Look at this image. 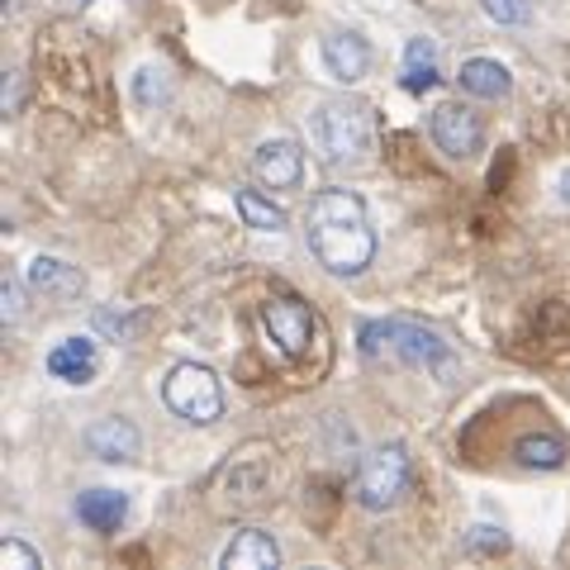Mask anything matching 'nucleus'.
<instances>
[{
	"instance_id": "4",
	"label": "nucleus",
	"mask_w": 570,
	"mask_h": 570,
	"mask_svg": "<svg viewBox=\"0 0 570 570\" xmlns=\"http://www.w3.org/2000/svg\"><path fill=\"white\" fill-rule=\"evenodd\" d=\"M163 400H167L171 414L186 419V423H214V419H224V385L200 362L171 366L167 381H163Z\"/></svg>"
},
{
	"instance_id": "21",
	"label": "nucleus",
	"mask_w": 570,
	"mask_h": 570,
	"mask_svg": "<svg viewBox=\"0 0 570 570\" xmlns=\"http://www.w3.org/2000/svg\"><path fill=\"white\" fill-rule=\"evenodd\" d=\"M24 318V295H20V281L6 276V324H20Z\"/></svg>"
},
{
	"instance_id": "13",
	"label": "nucleus",
	"mask_w": 570,
	"mask_h": 570,
	"mask_svg": "<svg viewBox=\"0 0 570 570\" xmlns=\"http://www.w3.org/2000/svg\"><path fill=\"white\" fill-rule=\"evenodd\" d=\"M461 91L466 96H480V100H504L513 91V77H509V67L504 62H494V58H471V62H461Z\"/></svg>"
},
{
	"instance_id": "3",
	"label": "nucleus",
	"mask_w": 570,
	"mask_h": 570,
	"mask_svg": "<svg viewBox=\"0 0 570 570\" xmlns=\"http://www.w3.org/2000/svg\"><path fill=\"white\" fill-rule=\"evenodd\" d=\"M362 352L366 362H385V366H438L448 362V343L409 318H371L362 328Z\"/></svg>"
},
{
	"instance_id": "19",
	"label": "nucleus",
	"mask_w": 570,
	"mask_h": 570,
	"mask_svg": "<svg viewBox=\"0 0 570 570\" xmlns=\"http://www.w3.org/2000/svg\"><path fill=\"white\" fill-rule=\"evenodd\" d=\"M480 6H485L494 24H528V14H532L528 0H480Z\"/></svg>"
},
{
	"instance_id": "20",
	"label": "nucleus",
	"mask_w": 570,
	"mask_h": 570,
	"mask_svg": "<svg viewBox=\"0 0 570 570\" xmlns=\"http://www.w3.org/2000/svg\"><path fill=\"white\" fill-rule=\"evenodd\" d=\"M0 566H6V570H39L43 561H39V551H33V547L6 542V547H0Z\"/></svg>"
},
{
	"instance_id": "23",
	"label": "nucleus",
	"mask_w": 570,
	"mask_h": 570,
	"mask_svg": "<svg viewBox=\"0 0 570 570\" xmlns=\"http://www.w3.org/2000/svg\"><path fill=\"white\" fill-rule=\"evenodd\" d=\"M62 6H67V10H86V6H91V0H62Z\"/></svg>"
},
{
	"instance_id": "22",
	"label": "nucleus",
	"mask_w": 570,
	"mask_h": 570,
	"mask_svg": "<svg viewBox=\"0 0 570 570\" xmlns=\"http://www.w3.org/2000/svg\"><path fill=\"white\" fill-rule=\"evenodd\" d=\"M471 547H504V532H494V528H475Z\"/></svg>"
},
{
	"instance_id": "11",
	"label": "nucleus",
	"mask_w": 570,
	"mask_h": 570,
	"mask_svg": "<svg viewBox=\"0 0 570 570\" xmlns=\"http://www.w3.org/2000/svg\"><path fill=\"white\" fill-rule=\"evenodd\" d=\"M86 448H91V456L119 466V461H134L138 456L142 438H138V428L129 419H100V423L86 428Z\"/></svg>"
},
{
	"instance_id": "7",
	"label": "nucleus",
	"mask_w": 570,
	"mask_h": 570,
	"mask_svg": "<svg viewBox=\"0 0 570 570\" xmlns=\"http://www.w3.org/2000/svg\"><path fill=\"white\" fill-rule=\"evenodd\" d=\"M262 328L272 333V343L291 356V362H299V356L309 352V337H314V314H309V305H299V299H266Z\"/></svg>"
},
{
	"instance_id": "10",
	"label": "nucleus",
	"mask_w": 570,
	"mask_h": 570,
	"mask_svg": "<svg viewBox=\"0 0 570 570\" xmlns=\"http://www.w3.org/2000/svg\"><path fill=\"white\" fill-rule=\"evenodd\" d=\"M48 371L67 385H91L100 371V352L91 337H62V343L48 352Z\"/></svg>"
},
{
	"instance_id": "14",
	"label": "nucleus",
	"mask_w": 570,
	"mask_h": 570,
	"mask_svg": "<svg viewBox=\"0 0 570 570\" xmlns=\"http://www.w3.org/2000/svg\"><path fill=\"white\" fill-rule=\"evenodd\" d=\"M29 291H39L48 299H71V295H81V276H77V266H67L58 257H33L29 262Z\"/></svg>"
},
{
	"instance_id": "16",
	"label": "nucleus",
	"mask_w": 570,
	"mask_h": 570,
	"mask_svg": "<svg viewBox=\"0 0 570 570\" xmlns=\"http://www.w3.org/2000/svg\"><path fill=\"white\" fill-rule=\"evenodd\" d=\"M433 86H438V48H433V39H414L404 48V91L423 96V91H433Z\"/></svg>"
},
{
	"instance_id": "12",
	"label": "nucleus",
	"mask_w": 570,
	"mask_h": 570,
	"mask_svg": "<svg viewBox=\"0 0 570 570\" xmlns=\"http://www.w3.org/2000/svg\"><path fill=\"white\" fill-rule=\"evenodd\" d=\"M219 566H224V570H276V566H281V547H276L272 532L243 528L238 538L224 547Z\"/></svg>"
},
{
	"instance_id": "1",
	"label": "nucleus",
	"mask_w": 570,
	"mask_h": 570,
	"mask_svg": "<svg viewBox=\"0 0 570 570\" xmlns=\"http://www.w3.org/2000/svg\"><path fill=\"white\" fill-rule=\"evenodd\" d=\"M309 253L328 266L333 276H362L376 257V234H371L366 205L352 190H318L309 200Z\"/></svg>"
},
{
	"instance_id": "18",
	"label": "nucleus",
	"mask_w": 570,
	"mask_h": 570,
	"mask_svg": "<svg viewBox=\"0 0 570 570\" xmlns=\"http://www.w3.org/2000/svg\"><path fill=\"white\" fill-rule=\"evenodd\" d=\"M519 461L523 466H538V471H557L566 461V442L551 433H528V438H519Z\"/></svg>"
},
{
	"instance_id": "2",
	"label": "nucleus",
	"mask_w": 570,
	"mask_h": 570,
	"mask_svg": "<svg viewBox=\"0 0 570 570\" xmlns=\"http://www.w3.org/2000/svg\"><path fill=\"white\" fill-rule=\"evenodd\" d=\"M309 138L324 167H362L371 153V110L362 100H324L309 115Z\"/></svg>"
},
{
	"instance_id": "24",
	"label": "nucleus",
	"mask_w": 570,
	"mask_h": 570,
	"mask_svg": "<svg viewBox=\"0 0 570 570\" xmlns=\"http://www.w3.org/2000/svg\"><path fill=\"white\" fill-rule=\"evenodd\" d=\"M561 200H566V205H570V176H566V190H561Z\"/></svg>"
},
{
	"instance_id": "15",
	"label": "nucleus",
	"mask_w": 570,
	"mask_h": 570,
	"mask_svg": "<svg viewBox=\"0 0 570 570\" xmlns=\"http://www.w3.org/2000/svg\"><path fill=\"white\" fill-rule=\"evenodd\" d=\"M124 513H129V499L119 490H86L77 499V519L91 532H115L124 523Z\"/></svg>"
},
{
	"instance_id": "6",
	"label": "nucleus",
	"mask_w": 570,
	"mask_h": 570,
	"mask_svg": "<svg viewBox=\"0 0 570 570\" xmlns=\"http://www.w3.org/2000/svg\"><path fill=\"white\" fill-rule=\"evenodd\" d=\"M428 134H433V142L452 163H471V157H480V148H485V124L461 100H442L433 119H428Z\"/></svg>"
},
{
	"instance_id": "17",
	"label": "nucleus",
	"mask_w": 570,
	"mask_h": 570,
	"mask_svg": "<svg viewBox=\"0 0 570 570\" xmlns=\"http://www.w3.org/2000/svg\"><path fill=\"white\" fill-rule=\"evenodd\" d=\"M234 205H238V214H243V224L257 228V234H281V228L291 224V219H285V209L266 200L262 190H238Z\"/></svg>"
},
{
	"instance_id": "8",
	"label": "nucleus",
	"mask_w": 570,
	"mask_h": 570,
	"mask_svg": "<svg viewBox=\"0 0 570 570\" xmlns=\"http://www.w3.org/2000/svg\"><path fill=\"white\" fill-rule=\"evenodd\" d=\"M253 176L272 190H295L305 176V148L295 138H266L253 153Z\"/></svg>"
},
{
	"instance_id": "9",
	"label": "nucleus",
	"mask_w": 570,
	"mask_h": 570,
	"mask_svg": "<svg viewBox=\"0 0 570 570\" xmlns=\"http://www.w3.org/2000/svg\"><path fill=\"white\" fill-rule=\"evenodd\" d=\"M324 67H328L333 81L356 86V81L366 77V67H371L366 39H362V33H352V29H333L328 39H324Z\"/></svg>"
},
{
	"instance_id": "5",
	"label": "nucleus",
	"mask_w": 570,
	"mask_h": 570,
	"mask_svg": "<svg viewBox=\"0 0 570 570\" xmlns=\"http://www.w3.org/2000/svg\"><path fill=\"white\" fill-rule=\"evenodd\" d=\"M404 485H409V452L400 448V442H390V448H371L362 456L356 480H352V494H356L362 509L381 513L404 494Z\"/></svg>"
}]
</instances>
